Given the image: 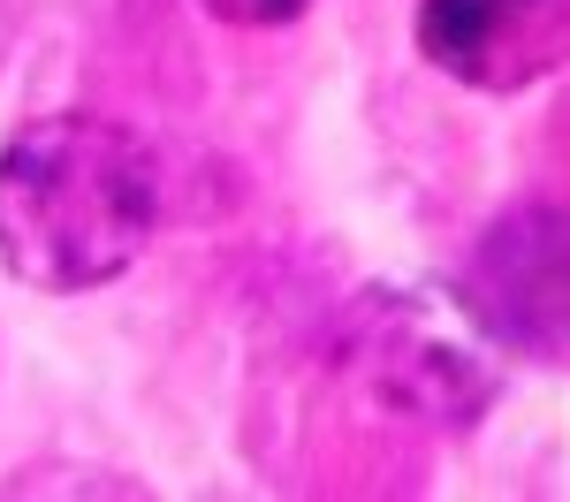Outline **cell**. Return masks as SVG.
I'll return each mask as SVG.
<instances>
[{
  "mask_svg": "<svg viewBox=\"0 0 570 502\" xmlns=\"http://www.w3.org/2000/svg\"><path fill=\"white\" fill-rule=\"evenodd\" d=\"M160 236V160L107 115H39L0 137V267L39 297L107 289Z\"/></svg>",
  "mask_w": 570,
  "mask_h": 502,
  "instance_id": "6da1fadb",
  "label": "cell"
},
{
  "mask_svg": "<svg viewBox=\"0 0 570 502\" xmlns=\"http://www.w3.org/2000/svg\"><path fill=\"white\" fill-rule=\"evenodd\" d=\"M502 351L456 297L411 282H365L335 319V365L373 411L426 434H472L502 396Z\"/></svg>",
  "mask_w": 570,
  "mask_h": 502,
  "instance_id": "7a4b0ae2",
  "label": "cell"
},
{
  "mask_svg": "<svg viewBox=\"0 0 570 502\" xmlns=\"http://www.w3.org/2000/svg\"><path fill=\"white\" fill-rule=\"evenodd\" d=\"M464 313L502 358L570 373V206L518 198L464 244L456 289Z\"/></svg>",
  "mask_w": 570,
  "mask_h": 502,
  "instance_id": "3957f363",
  "label": "cell"
},
{
  "mask_svg": "<svg viewBox=\"0 0 570 502\" xmlns=\"http://www.w3.org/2000/svg\"><path fill=\"white\" fill-rule=\"evenodd\" d=\"M411 39L449 85L510 99L570 69V0H419Z\"/></svg>",
  "mask_w": 570,
  "mask_h": 502,
  "instance_id": "277c9868",
  "label": "cell"
},
{
  "mask_svg": "<svg viewBox=\"0 0 570 502\" xmlns=\"http://www.w3.org/2000/svg\"><path fill=\"white\" fill-rule=\"evenodd\" d=\"M206 16H220L228 31H282V23H297L312 0H198Z\"/></svg>",
  "mask_w": 570,
  "mask_h": 502,
  "instance_id": "5b68a950",
  "label": "cell"
}]
</instances>
